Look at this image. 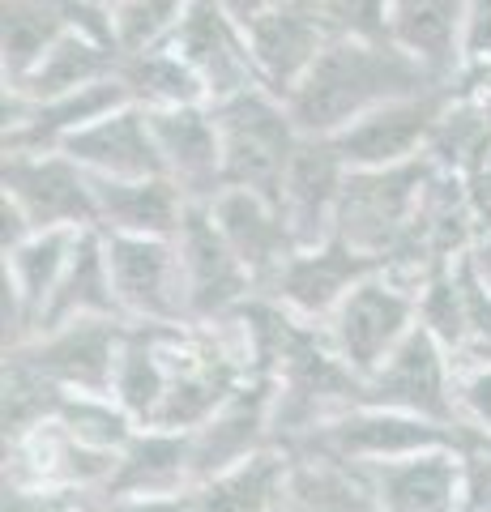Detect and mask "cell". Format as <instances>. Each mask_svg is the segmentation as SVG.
I'll list each match as a JSON object with an SVG mask.
<instances>
[{
    "label": "cell",
    "instance_id": "ab89813d",
    "mask_svg": "<svg viewBox=\"0 0 491 512\" xmlns=\"http://www.w3.org/2000/svg\"><path fill=\"white\" fill-rule=\"evenodd\" d=\"M0 512H107L103 491H30L5 487Z\"/></svg>",
    "mask_w": 491,
    "mask_h": 512
},
{
    "label": "cell",
    "instance_id": "52a82bcc",
    "mask_svg": "<svg viewBox=\"0 0 491 512\" xmlns=\"http://www.w3.org/2000/svg\"><path fill=\"white\" fill-rule=\"evenodd\" d=\"M124 338H129V320H73V325L35 333L5 359L39 372L60 393L112 397Z\"/></svg>",
    "mask_w": 491,
    "mask_h": 512
},
{
    "label": "cell",
    "instance_id": "83f0119b",
    "mask_svg": "<svg viewBox=\"0 0 491 512\" xmlns=\"http://www.w3.org/2000/svg\"><path fill=\"white\" fill-rule=\"evenodd\" d=\"M167 329L158 325H129V338L120 350L112 402L129 414L137 427H154L167 397V355H163Z\"/></svg>",
    "mask_w": 491,
    "mask_h": 512
},
{
    "label": "cell",
    "instance_id": "7c38bea8",
    "mask_svg": "<svg viewBox=\"0 0 491 512\" xmlns=\"http://www.w3.org/2000/svg\"><path fill=\"white\" fill-rule=\"evenodd\" d=\"M188 444H193V487L214 474L244 466V461L269 453V448H278L274 444V380L252 376L248 384H240L197 431H188Z\"/></svg>",
    "mask_w": 491,
    "mask_h": 512
},
{
    "label": "cell",
    "instance_id": "603a6c76",
    "mask_svg": "<svg viewBox=\"0 0 491 512\" xmlns=\"http://www.w3.org/2000/svg\"><path fill=\"white\" fill-rule=\"evenodd\" d=\"M94 201H99V231L107 235L176 239L188 214V197L167 175H154V180H94Z\"/></svg>",
    "mask_w": 491,
    "mask_h": 512
},
{
    "label": "cell",
    "instance_id": "30bf717a",
    "mask_svg": "<svg viewBox=\"0 0 491 512\" xmlns=\"http://www.w3.org/2000/svg\"><path fill=\"white\" fill-rule=\"evenodd\" d=\"M184 291H188V325H227L257 291V282L231 244L218 231L210 205H188L184 227L176 235Z\"/></svg>",
    "mask_w": 491,
    "mask_h": 512
},
{
    "label": "cell",
    "instance_id": "4dcf8cb0",
    "mask_svg": "<svg viewBox=\"0 0 491 512\" xmlns=\"http://www.w3.org/2000/svg\"><path fill=\"white\" fill-rule=\"evenodd\" d=\"M116 69H120L116 47L73 30V35H65L35 64V73H30L22 86H9V90H18L30 103H52V99H65V94L82 90V86L103 82V77H116Z\"/></svg>",
    "mask_w": 491,
    "mask_h": 512
},
{
    "label": "cell",
    "instance_id": "2e32d148",
    "mask_svg": "<svg viewBox=\"0 0 491 512\" xmlns=\"http://www.w3.org/2000/svg\"><path fill=\"white\" fill-rule=\"evenodd\" d=\"M346 163L325 137H304L282 184L278 210L295 239V248H321L338 235V210L346 188Z\"/></svg>",
    "mask_w": 491,
    "mask_h": 512
},
{
    "label": "cell",
    "instance_id": "9c48e42d",
    "mask_svg": "<svg viewBox=\"0 0 491 512\" xmlns=\"http://www.w3.org/2000/svg\"><path fill=\"white\" fill-rule=\"evenodd\" d=\"M0 197L13 201L30 231H99L94 180L69 154H5Z\"/></svg>",
    "mask_w": 491,
    "mask_h": 512
},
{
    "label": "cell",
    "instance_id": "ba28073f",
    "mask_svg": "<svg viewBox=\"0 0 491 512\" xmlns=\"http://www.w3.org/2000/svg\"><path fill=\"white\" fill-rule=\"evenodd\" d=\"M107 265H112L116 299L129 325L180 329L188 325V291L176 239H137L107 235Z\"/></svg>",
    "mask_w": 491,
    "mask_h": 512
},
{
    "label": "cell",
    "instance_id": "8d00e7d4",
    "mask_svg": "<svg viewBox=\"0 0 491 512\" xmlns=\"http://www.w3.org/2000/svg\"><path fill=\"white\" fill-rule=\"evenodd\" d=\"M56 423L69 431L73 440H82L99 453H124V444L137 436V423L124 414L112 397H82V393H69L65 406H60Z\"/></svg>",
    "mask_w": 491,
    "mask_h": 512
},
{
    "label": "cell",
    "instance_id": "836d02e7",
    "mask_svg": "<svg viewBox=\"0 0 491 512\" xmlns=\"http://www.w3.org/2000/svg\"><path fill=\"white\" fill-rule=\"evenodd\" d=\"M69 393L47 384L39 372L5 359V376H0V423H5V440H18L52 423Z\"/></svg>",
    "mask_w": 491,
    "mask_h": 512
},
{
    "label": "cell",
    "instance_id": "74e56055",
    "mask_svg": "<svg viewBox=\"0 0 491 512\" xmlns=\"http://www.w3.org/2000/svg\"><path fill=\"white\" fill-rule=\"evenodd\" d=\"M329 39H389V0H308Z\"/></svg>",
    "mask_w": 491,
    "mask_h": 512
},
{
    "label": "cell",
    "instance_id": "f546056e",
    "mask_svg": "<svg viewBox=\"0 0 491 512\" xmlns=\"http://www.w3.org/2000/svg\"><path fill=\"white\" fill-rule=\"evenodd\" d=\"M73 35L60 0H5L0 5V69H5V86H22L35 64L52 52V47Z\"/></svg>",
    "mask_w": 491,
    "mask_h": 512
},
{
    "label": "cell",
    "instance_id": "7dc6e473",
    "mask_svg": "<svg viewBox=\"0 0 491 512\" xmlns=\"http://www.w3.org/2000/svg\"><path fill=\"white\" fill-rule=\"evenodd\" d=\"M107 512H193L188 495H171V500H107Z\"/></svg>",
    "mask_w": 491,
    "mask_h": 512
},
{
    "label": "cell",
    "instance_id": "3957f363",
    "mask_svg": "<svg viewBox=\"0 0 491 512\" xmlns=\"http://www.w3.org/2000/svg\"><path fill=\"white\" fill-rule=\"evenodd\" d=\"M470 436L440 423L415 419L402 410H385V406H355L329 419L321 431L295 448V453H321L334 457L342 466L368 470V466H385V461H402V457H419V453H436V448H466Z\"/></svg>",
    "mask_w": 491,
    "mask_h": 512
},
{
    "label": "cell",
    "instance_id": "5bb4252c",
    "mask_svg": "<svg viewBox=\"0 0 491 512\" xmlns=\"http://www.w3.org/2000/svg\"><path fill=\"white\" fill-rule=\"evenodd\" d=\"M372 274H380V261L334 235L321 248H299L265 295L278 299L282 308L308 320V325H325L338 303Z\"/></svg>",
    "mask_w": 491,
    "mask_h": 512
},
{
    "label": "cell",
    "instance_id": "d6986e66",
    "mask_svg": "<svg viewBox=\"0 0 491 512\" xmlns=\"http://www.w3.org/2000/svg\"><path fill=\"white\" fill-rule=\"evenodd\" d=\"M210 214L218 222V231H223V239L231 244V252L240 256L252 282H257V291L265 295L278 282L282 269H287V261L299 252L287 222H282V210L274 201L257 197V192L223 188L210 201Z\"/></svg>",
    "mask_w": 491,
    "mask_h": 512
},
{
    "label": "cell",
    "instance_id": "7bdbcfd3",
    "mask_svg": "<svg viewBox=\"0 0 491 512\" xmlns=\"http://www.w3.org/2000/svg\"><path fill=\"white\" fill-rule=\"evenodd\" d=\"M462 184H466V197H470V210L479 218V227H491V150L462 175Z\"/></svg>",
    "mask_w": 491,
    "mask_h": 512
},
{
    "label": "cell",
    "instance_id": "f6af8a7d",
    "mask_svg": "<svg viewBox=\"0 0 491 512\" xmlns=\"http://www.w3.org/2000/svg\"><path fill=\"white\" fill-rule=\"evenodd\" d=\"M30 235H35V231H30V222L22 218V210H18V205H13V201L0 197V248L13 252L18 244H26Z\"/></svg>",
    "mask_w": 491,
    "mask_h": 512
},
{
    "label": "cell",
    "instance_id": "8fae6325",
    "mask_svg": "<svg viewBox=\"0 0 491 512\" xmlns=\"http://www.w3.org/2000/svg\"><path fill=\"white\" fill-rule=\"evenodd\" d=\"M449 99H453V86L385 103L325 141L338 150L346 171H385V167L415 163V158H427V141H432Z\"/></svg>",
    "mask_w": 491,
    "mask_h": 512
},
{
    "label": "cell",
    "instance_id": "d590c367",
    "mask_svg": "<svg viewBox=\"0 0 491 512\" xmlns=\"http://www.w3.org/2000/svg\"><path fill=\"white\" fill-rule=\"evenodd\" d=\"M193 0H124L112 9V35L120 56H141L176 39Z\"/></svg>",
    "mask_w": 491,
    "mask_h": 512
},
{
    "label": "cell",
    "instance_id": "6da1fadb",
    "mask_svg": "<svg viewBox=\"0 0 491 512\" xmlns=\"http://www.w3.org/2000/svg\"><path fill=\"white\" fill-rule=\"evenodd\" d=\"M440 86L453 82H440L389 39H334L304 73V82L287 94V107L304 137H338L368 111Z\"/></svg>",
    "mask_w": 491,
    "mask_h": 512
},
{
    "label": "cell",
    "instance_id": "f35d334b",
    "mask_svg": "<svg viewBox=\"0 0 491 512\" xmlns=\"http://www.w3.org/2000/svg\"><path fill=\"white\" fill-rule=\"evenodd\" d=\"M457 410L466 436H491V355H470L457 367Z\"/></svg>",
    "mask_w": 491,
    "mask_h": 512
},
{
    "label": "cell",
    "instance_id": "b9f144b4",
    "mask_svg": "<svg viewBox=\"0 0 491 512\" xmlns=\"http://www.w3.org/2000/svg\"><path fill=\"white\" fill-rule=\"evenodd\" d=\"M462 69H491V0H466Z\"/></svg>",
    "mask_w": 491,
    "mask_h": 512
},
{
    "label": "cell",
    "instance_id": "e575fe53",
    "mask_svg": "<svg viewBox=\"0 0 491 512\" xmlns=\"http://www.w3.org/2000/svg\"><path fill=\"white\" fill-rule=\"evenodd\" d=\"M419 325L432 333L457 363L474 355V333H470V316L462 303V286L453 278V265L419 286Z\"/></svg>",
    "mask_w": 491,
    "mask_h": 512
},
{
    "label": "cell",
    "instance_id": "484cf974",
    "mask_svg": "<svg viewBox=\"0 0 491 512\" xmlns=\"http://www.w3.org/2000/svg\"><path fill=\"white\" fill-rule=\"evenodd\" d=\"M77 235L82 231H35L26 244L5 252L0 291L18 299V308H22L26 325H30V338L39 333V320L47 312V303H52L60 278H65Z\"/></svg>",
    "mask_w": 491,
    "mask_h": 512
},
{
    "label": "cell",
    "instance_id": "681fc988",
    "mask_svg": "<svg viewBox=\"0 0 491 512\" xmlns=\"http://www.w3.org/2000/svg\"><path fill=\"white\" fill-rule=\"evenodd\" d=\"M470 444H479V448H487V453H491V436H470Z\"/></svg>",
    "mask_w": 491,
    "mask_h": 512
},
{
    "label": "cell",
    "instance_id": "4fadbf2b",
    "mask_svg": "<svg viewBox=\"0 0 491 512\" xmlns=\"http://www.w3.org/2000/svg\"><path fill=\"white\" fill-rule=\"evenodd\" d=\"M120 453H99L73 440L56 419L18 440H5V487L30 491H107Z\"/></svg>",
    "mask_w": 491,
    "mask_h": 512
},
{
    "label": "cell",
    "instance_id": "7402d4cb",
    "mask_svg": "<svg viewBox=\"0 0 491 512\" xmlns=\"http://www.w3.org/2000/svg\"><path fill=\"white\" fill-rule=\"evenodd\" d=\"M193 491V444L188 431L141 427L124 444L116 474L107 483V500H171Z\"/></svg>",
    "mask_w": 491,
    "mask_h": 512
},
{
    "label": "cell",
    "instance_id": "ee69618b",
    "mask_svg": "<svg viewBox=\"0 0 491 512\" xmlns=\"http://www.w3.org/2000/svg\"><path fill=\"white\" fill-rule=\"evenodd\" d=\"M453 94L474 99L487 111V120H491V69H462V73H457V82H453Z\"/></svg>",
    "mask_w": 491,
    "mask_h": 512
},
{
    "label": "cell",
    "instance_id": "9a60e30c",
    "mask_svg": "<svg viewBox=\"0 0 491 512\" xmlns=\"http://www.w3.org/2000/svg\"><path fill=\"white\" fill-rule=\"evenodd\" d=\"M171 47L193 64L210 103H223L252 86H261L257 60H252V47H248V30L240 22H231L210 0H193L188 5Z\"/></svg>",
    "mask_w": 491,
    "mask_h": 512
},
{
    "label": "cell",
    "instance_id": "1f68e13d",
    "mask_svg": "<svg viewBox=\"0 0 491 512\" xmlns=\"http://www.w3.org/2000/svg\"><path fill=\"white\" fill-rule=\"evenodd\" d=\"M116 77L129 86V99L141 111H171V107H201L210 103L201 77L193 73L176 47H154V52H141V56H120V69Z\"/></svg>",
    "mask_w": 491,
    "mask_h": 512
},
{
    "label": "cell",
    "instance_id": "60d3db41",
    "mask_svg": "<svg viewBox=\"0 0 491 512\" xmlns=\"http://www.w3.org/2000/svg\"><path fill=\"white\" fill-rule=\"evenodd\" d=\"M462 512H491V453L479 444L462 448Z\"/></svg>",
    "mask_w": 491,
    "mask_h": 512
},
{
    "label": "cell",
    "instance_id": "44dd1931",
    "mask_svg": "<svg viewBox=\"0 0 491 512\" xmlns=\"http://www.w3.org/2000/svg\"><path fill=\"white\" fill-rule=\"evenodd\" d=\"M363 478L376 512H462V448L368 466Z\"/></svg>",
    "mask_w": 491,
    "mask_h": 512
},
{
    "label": "cell",
    "instance_id": "277c9868",
    "mask_svg": "<svg viewBox=\"0 0 491 512\" xmlns=\"http://www.w3.org/2000/svg\"><path fill=\"white\" fill-rule=\"evenodd\" d=\"M432 171V158H415V163L385 171H351L342 188L338 239L385 265V256L402 244V235L415 222Z\"/></svg>",
    "mask_w": 491,
    "mask_h": 512
},
{
    "label": "cell",
    "instance_id": "e0dca14e",
    "mask_svg": "<svg viewBox=\"0 0 491 512\" xmlns=\"http://www.w3.org/2000/svg\"><path fill=\"white\" fill-rule=\"evenodd\" d=\"M150 128L163 154V175L184 192L188 205H210L223 192V137L214 107L150 111Z\"/></svg>",
    "mask_w": 491,
    "mask_h": 512
},
{
    "label": "cell",
    "instance_id": "ac0fdd59",
    "mask_svg": "<svg viewBox=\"0 0 491 512\" xmlns=\"http://www.w3.org/2000/svg\"><path fill=\"white\" fill-rule=\"evenodd\" d=\"M329 43L334 39H329V30L321 26L308 0H282V5H274L265 18L248 26V47L252 60H257L261 86L274 90L278 99H287L304 82V73Z\"/></svg>",
    "mask_w": 491,
    "mask_h": 512
},
{
    "label": "cell",
    "instance_id": "cb8c5ba5",
    "mask_svg": "<svg viewBox=\"0 0 491 512\" xmlns=\"http://www.w3.org/2000/svg\"><path fill=\"white\" fill-rule=\"evenodd\" d=\"M466 0H389V43L432 69L440 82L462 73Z\"/></svg>",
    "mask_w": 491,
    "mask_h": 512
},
{
    "label": "cell",
    "instance_id": "f1b7e54d",
    "mask_svg": "<svg viewBox=\"0 0 491 512\" xmlns=\"http://www.w3.org/2000/svg\"><path fill=\"white\" fill-rule=\"evenodd\" d=\"M282 512H376L363 470L321 453H291Z\"/></svg>",
    "mask_w": 491,
    "mask_h": 512
},
{
    "label": "cell",
    "instance_id": "bcb514c9",
    "mask_svg": "<svg viewBox=\"0 0 491 512\" xmlns=\"http://www.w3.org/2000/svg\"><path fill=\"white\" fill-rule=\"evenodd\" d=\"M210 5H218L231 22H240V26L248 30L257 18H265V13L274 9V5H282V0H210Z\"/></svg>",
    "mask_w": 491,
    "mask_h": 512
},
{
    "label": "cell",
    "instance_id": "8992f818",
    "mask_svg": "<svg viewBox=\"0 0 491 512\" xmlns=\"http://www.w3.org/2000/svg\"><path fill=\"white\" fill-rule=\"evenodd\" d=\"M457 367L462 363L423 325H415L410 338L389 355V363L363 380V406L402 410L466 436L462 410H457Z\"/></svg>",
    "mask_w": 491,
    "mask_h": 512
},
{
    "label": "cell",
    "instance_id": "d6a6232c",
    "mask_svg": "<svg viewBox=\"0 0 491 512\" xmlns=\"http://www.w3.org/2000/svg\"><path fill=\"white\" fill-rule=\"evenodd\" d=\"M491 150V120L487 111L474 103L453 94L445 116H440L432 141H427V158H432L436 171H449V175H466L479 158Z\"/></svg>",
    "mask_w": 491,
    "mask_h": 512
},
{
    "label": "cell",
    "instance_id": "d4e9b609",
    "mask_svg": "<svg viewBox=\"0 0 491 512\" xmlns=\"http://www.w3.org/2000/svg\"><path fill=\"white\" fill-rule=\"evenodd\" d=\"M73 320H124L120 299H116V282H112V265H107L103 231L77 235L69 269L39 320V333L56 329V325H73Z\"/></svg>",
    "mask_w": 491,
    "mask_h": 512
},
{
    "label": "cell",
    "instance_id": "c3c4849f",
    "mask_svg": "<svg viewBox=\"0 0 491 512\" xmlns=\"http://www.w3.org/2000/svg\"><path fill=\"white\" fill-rule=\"evenodd\" d=\"M466 256H470V265L479 269V278L491 286V227H479V235H474Z\"/></svg>",
    "mask_w": 491,
    "mask_h": 512
},
{
    "label": "cell",
    "instance_id": "ffe728a7",
    "mask_svg": "<svg viewBox=\"0 0 491 512\" xmlns=\"http://www.w3.org/2000/svg\"><path fill=\"white\" fill-rule=\"evenodd\" d=\"M60 154H69L94 180H154V175H163V154H158L150 128V111H141L137 103L82 128Z\"/></svg>",
    "mask_w": 491,
    "mask_h": 512
},
{
    "label": "cell",
    "instance_id": "7a4b0ae2",
    "mask_svg": "<svg viewBox=\"0 0 491 512\" xmlns=\"http://www.w3.org/2000/svg\"><path fill=\"white\" fill-rule=\"evenodd\" d=\"M210 107L218 120V137H223V188L257 192L278 205L287 171L304 146V133H299L287 99H278L265 86H252Z\"/></svg>",
    "mask_w": 491,
    "mask_h": 512
},
{
    "label": "cell",
    "instance_id": "5b68a950",
    "mask_svg": "<svg viewBox=\"0 0 491 512\" xmlns=\"http://www.w3.org/2000/svg\"><path fill=\"white\" fill-rule=\"evenodd\" d=\"M415 325H419V295L406 291L402 282H393L389 274H372L338 303L321 329L329 346L342 355V363L368 380L389 363V355L410 338Z\"/></svg>",
    "mask_w": 491,
    "mask_h": 512
},
{
    "label": "cell",
    "instance_id": "4316f807",
    "mask_svg": "<svg viewBox=\"0 0 491 512\" xmlns=\"http://www.w3.org/2000/svg\"><path fill=\"white\" fill-rule=\"evenodd\" d=\"M287 470H291V453L269 448V453L244 461V466L197 483L188 491V508L193 512H282Z\"/></svg>",
    "mask_w": 491,
    "mask_h": 512
}]
</instances>
